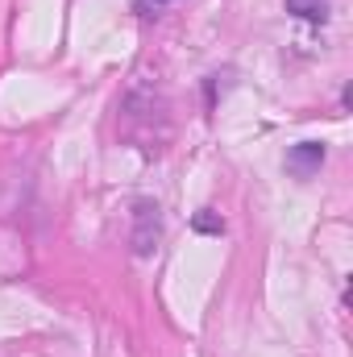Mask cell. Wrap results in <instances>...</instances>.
Here are the masks:
<instances>
[{
    "label": "cell",
    "mask_w": 353,
    "mask_h": 357,
    "mask_svg": "<svg viewBox=\"0 0 353 357\" xmlns=\"http://www.w3.org/2000/svg\"><path fill=\"white\" fill-rule=\"evenodd\" d=\"M154 4H171V0H154Z\"/></svg>",
    "instance_id": "5"
},
{
    "label": "cell",
    "mask_w": 353,
    "mask_h": 357,
    "mask_svg": "<svg viewBox=\"0 0 353 357\" xmlns=\"http://www.w3.org/2000/svg\"><path fill=\"white\" fill-rule=\"evenodd\" d=\"M324 167V142H299L287 150V171L295 178H312Z\"/></svg>",
    "instance_id": "2"
},
{
    "label": "cell",
    "mask_w": 353,
    "mask_h": 357,
    "mask_svg": "<svg viewBox=\"0 0 353 357\" xmlns=\"http://www.w3.org/2000/svg\"><path fill=\"white\" fill-rule=\"evenodd\" d=\"M191 229H195V233H212V237H220V233H225V220H220L212 208H204V212H195Z\"/></svg>",
    "instance_id": "4"
},
{
    "label": "cell",
    "mask_w": 353,
    "mask_h": 357,
    "mask_svg": "<svg viewBox=\"0 0 353 357\" xmlns=\"http://www.w3.org/2000/svg\"><path fill=\"white\" fill-rule=\"evenodd\" d=\"M158 237H163V216H158V204L150 199H137L133 204V254L137 258H150L158 250Z\"/></svg>",
    "instance_id": "1"
},
{
    "label": "cell",
    "mask_w": 353,
    "mask_h": 357,
    "mask_svg": "<svg viewBox=\"0 0 353 357\" xmlns=\"http://www.w3.org/2000/svg\"><path fill=\"white\" fill-rule=\"evenodd\" d=\"M329 4L333 0H283V8L291 13V17H299V21H329Z\"/></svg>",
    "instance_id": "3"
}]
</instances>
